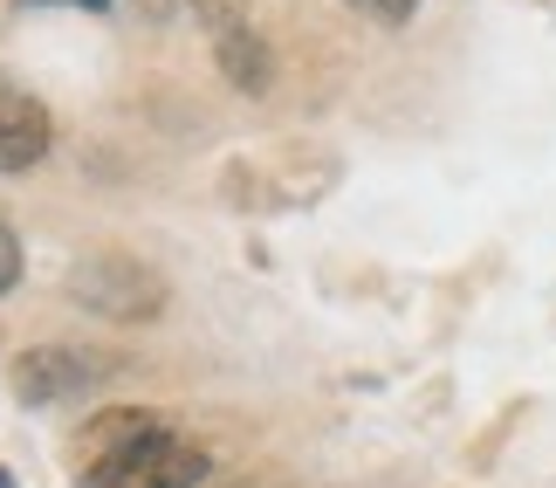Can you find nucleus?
I'll list each match as a JSON object with an SVG mask.
<instances>
[{
    "instance_id": "1",
    "label": "nucleus",
    "mask_w": 556,
    "mask_h": 488,
    "mask_svg": "<svg viewBox=\"0 0 556 488\" xmlns=\"http://www.w3.org/2000/svg\"><path fill=\"white\" fill-rule=\"evenodd\" d=\"M70 303L103 324H152L165 310V275L124 248H97L70 262Z\"/></svg>"
},
{
    "instance_id": "2",
    "label": "nucleus",
    "mask_w": 556,
    "mask_h": 488,
    "mask_svg": "<svg viewBox=\"0 0 556 488\" xmlns=\"http://www.w3.org/2000/svg\"><path fill=\"white\" fill-rule=\"evenodd\" d=\"M206 448H192V440H173L165 427L138 434L131 448L103 454V461H83L76 468V488H200L206 481Z\"/></svg>"
},
{
    "instance_id": "3",
    "label": "nucleus",
    "mask_w": 556,
    "mask_h": 488,
    "mask_svg": "<svg viewBox=\"0 0 556 488\" xmlns=\"http://www.w3.org/2000/svg\"><path fill=\"white\" fill-rule=\"evenodd\" d=\"M192 21H200V35L213 41V62H220V76L233 90H248V97L275 90V49L248 21V0H192Z\"/></svg>"
},
{
    "instance_id": "4",
    "label": "nucleus",
    "mask_w": 556,
    "mask_h": 488,
    "mask_svg": "<svg viewBox=\"0 0 556 488\" xmlns=\"http://www.w3.org/2000/svg\"><path fill=\"white\" fill-rule=\"evenodd\" d=\"M8 386H14L21 406H62V399H83L90 386H103V365L76 345H35V351L14 358Z\"/></svg>"
},
{
    "instance_id": "5",
    "label": "nucleus",
    "mask_w": 556,
    "mask_h": 488,
    "mask_svg": "<svg viewBox=\"0 0 556 488\" xmlns=\"http://www.w3.org/2000/svg\"><path fill=\"white\" fill-rule=\"evenodd\" d=\"M49 145H55V117L35 97L0 90V173H28V165L49 159Z\"/></svg>"
},
{
    "instance_id": "6",
    "label": "nucleus",
    "mask_w": 556,
    "mask_h": 488,
    "mask_svg": "<svg viewBox=\"0 0 556 488\" xmlns=\"http://www.w3.org/2000/svg\"><path fill=\"white\" fill-rule=\"evenodd\" d=\"M152 427H159V420H144L138 406L97 413V420H90V434L76 440V468H83V461H103V454H117V448H131V440H138V434H152Z\"/></svg>"
},
{
    "instance_id": "7",
    "label": "nucleus",
    "mask_w": 556,
    "mask_h": 488,
    "mask_svg": "<svg viewBox=\"0 0 556 488\" xmlns=\"http://www.w3.org/2000/svg\"><path fill=\"white\" fill-rule=\"evenodd\" d=\"M344 8H357L365 21H378V28H405L419 0H344Z\"/></svg>"
},
{
    "instance_id": "8",
    "label": "nucleus",
    "mask_w": 556,
    "mask_h": 488,
    "mask_svg": "<svg viewBox=\"0 0 556 488\" xmlns=\"http://www.w3.org/2000/svg\"><path fill=\"white\" fill-rule=\"evenodd\" d=\"M21 283V241H14V227L0 221V296H8Z\"/></svg>"
},
{
    "instance_id": "9",
    "label": "nucleus",
    "mask_w": 556,
    "mask_h": 488,
    "mask_svg": "<svg viewBox=\"0 0 556 488\" xmlns=\"http://www.w3.org/2000/svg\"><path fill=\"white\" fill-rule=\"evenodd\" d=\"M179 8H186V0H138V14H144V21H173Z\"/></svg>"
}]
</instances>
